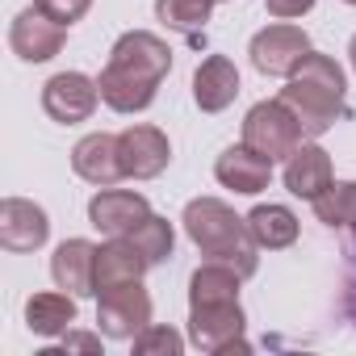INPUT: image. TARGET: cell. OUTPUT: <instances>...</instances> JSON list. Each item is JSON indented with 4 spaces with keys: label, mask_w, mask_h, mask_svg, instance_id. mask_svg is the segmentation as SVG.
<instances>
[{
    "label": "cell",
    "mask_w": 356,
    "mask_h": 356,
    "mask_svg": "<svg viewBox=\"0 0 356 356\" xmlns=\"http://www.w3.org/2000/svg\"><path fill=\"white\" fill-rule=\"evenodd\" d=\"M168 72H172L168 42L159 34H151V30H130V34H122L113 42L109 63L97 76L101 101L113 113H143L155 101V92H159Z\"/></svg>",
    "instance_id": "obj_1"
},
{
    "label": "cell",
    "mask_w": 356,
    "mask_h": 356,
    "mask_svg": "<svg viewBox=\"0 0 356 356\" xmlns=\"http://www.w3.org/2000/svg\"><path fill=\"white\" fill-rule=\"evenodd\" d=\"M348 80H343V67L331 59V55H318L310 51L289 76H285V88H281V101L293 109V118L302 122L306 138H318L327 134L343 113H348Z\"/></svg>",
    "instance_id": "obj_2"
},
{
    "label": "cell",
    "mask_w": 356,
    "mask_h": 356,
    "mask_svg": "<svg viewBox=\"0 0 356 356\" xmlns=\"http://www.w3.org/2000/svg\"><path fill=\"white\" fill-rule=\"evenodd\" d=\"M185 235L193 239V248L206 260H222L231 264L243 281L260 268V243L248 231V218H239L227 202L218 197H193L181 214Z\"/></svg>",
    "instance_id": "obj_3"
},
{
    "label": "cell",
    "mask_w": 356,
    "mask_h": 356,
    "mask_svg": "<svg viewBox=\"0 0 356 356\" xmlns=\"http://www.w3.org/2000/svg\"><path fill=\"white\" fill-rule=\"evenodd\" d=\"M243 143L252 151H260L264 159L277 163V159H289L306 143V130L293 118V109L277 97V101H260V105L248 109V118H243Z\"/></svg>",
    "instance_id": "obj_4"
},
{
    "label": "cell",
    "mask_w": 356,
    "mask_h": 356,
    "mask_svg": "<svg viewBox=\"0 0 356 356\" xmlns=\"http://www.w3.org/2000/svg\"><path fill=\"white\" fill-rule=\"evenodd\" d=\"M97 327L105 339H134L138 331L151 327V293L143 281L109 285L97 293Z\"/></svg>",
    "instance_id": "obj_5"
},
{
    "label": "cell",
    "mask_w": 356,
    "mask_h": 356,
    "mask_svg": "<svg viewBox=\"0 0 356 356\" xmlns=\"http://www.w3.org/2000/svg\"><path fill=\"white\" fill-rule=\"evenodd\" d=\"M243 327H248V318H243L239 298L189 306V343L202 352H248Z\"/></svg>",
    "instance_id": "obj_6"
},
{
    "label": "cell",
    "mask_w": 356,
    "mask_h": 356,
    "mask_svg": "<svg viewBox=\"0 0 356 356\" xmlns=\"http://www.w3.org/2000/svg\"><path fill=\"white\" fill-rule=\"evenodd\" d=\"M252 67L264 72V76H289L306 55H310V34L302 26H289V22H277V26H264L252 47Z\"/></svg>",
    "instance_id": "obj_7"
},
{
    "label": "cell",
    "mask_w": 356,
    "mask_h": 356,
    "mask_svg": "<svg viewBox=\"0 0 356 356\" xmlns=\"http://www.w3.org/2000/svg\"><path fill=\"white\" fill-rule=\"evenodd\" d=\"M97 101H101V84L84 72H59L42 84V109L51 122H63V126L88 122L97 113Z\"/></svg>",
    "instance_id": "obj_8"
},
{
    "label": "cell",
    "mask_w": 356,
    "mask_h": 356,
    "mask_svg": "<svg viewBox=\"0 0 356 356\" xmlns=\"http://www.w3.org/2000/svg\"><path fill=\"white\" fill-rule=\"evenodd\" d=\"M63 42H67V26L47 17L38 5L22 9L13 17V26H9V47H13V55L22 63H47V59H55L63 51Z\"/></svg>",
    "instance_id": "obj_9"
},
{
    "label": "cell",
    "mask_w": 356,
    "mask_h": 356,
    "mask_svg": "<svg viewBox=\"0 0 356 356\" xmlns=\"http://www.w3.org/2000/svg\"><path fill=\"white\" fill-rule=\"evenodd\" d=\"M118 159H122V172L130 176V181H151V176H159L172 159V143L159 126H126L118 134Z\"/></svg>",
    "instance_id": "obj_10"
},
{
    "label": "cell",
    "mask_w": 356,
    "mask_h": 356,
    "mask_svg": "<svg viewBox=\"0 0 356 356\" xmlns=\"http://www.w3.org/2000/svg\"><path fill=\"white\" fill-rule=\"evenodd\" d=\"M47 239H51V218L42 206L26 197L0 202V248L5 252H38Z\"/></svg>",
    "instance_id": "obj_11"
},
{
    "label": "cell",
    "mask_w": 356,
    "mask_h": 356,
    "mask_svg": "<svg viewBox=\"0 0 356 356\" xmlns=\"http://www.w3.org/2000/svg\"><path fill=\"white\" fill-rule=\"evenodd\" d=\"M151 214L147 197L134 193V189H101L92 202H88V222L101 231V235H130L143 218Z\"/></svg>",
    "instance_id": "obj_12"
},
{
    "label": "cell",
    "mask_w": 356,
    "mask_h": 356,
    "mask_svg": "<svg viewBox=\"0 0 356 356\" xmlns=\"http://www.w3.org/2000/svg\"><path fill=\"white\" fill-rule=\"evenodd\" d=\"M51 277L59 289H67L76 298H97V243L63 239L51 256Z\"/></svg>",
    "instance_id": "obj_13"
},
{
    "label": "cell",
    "mask_w": 356,
    "mask_h": 356,
    "mask_svg": "<svg viewBox=\"0 0 356 356\" xmlns=\"http://www.w3.org/2000/svg\"><path fill=\"white\" fill-rule=\"evenodd\" d=\"M72 168H76L80 181H88V185H97V189L118 185L122 176H126V172H122V159H118V134H105V130L84 134V138L72 147Z\"/></svg>",
    "instance_id": "obj_14"
},
{
    "label": "cell",
    "mask_w": 356,
    "mask_h": 356,
    "mask_svg": "<svg viewBox=\"0 0 356 356\" xmlns=\"http://www.w3.org/2000/svg\"><path fill=\"white\" fill-rule=\"evenodd\" d=\"M214 176H218V185L222 189H235L243 197H256L260 189H268L273 181V159H264L260 151H252L248 143L239 147H227L214 163Z\"/></svg>",
    "instance_id": "obj_15"
},
{
    "label": "cell",
    "mask_w": 356,
    "mask_h": 356,
    "mask_svg": "<svg viewBox=\"0 0 356 356\" xmlns=\"http://www.w3.org/2000/svg\"><path fill=\"white\" fill-rule=\"evenodd\" d=\"M335 185V172H331V155L318 143H302L289 159H285V189L302 202L323 197Z\"/></svg>",
    "instance_id": "obj_16"
},
{
    "label": "cell",
    "mask_w": 356,
    "mask_h": 356,
    "mask_svg": "<svg viewBox=\"0 0 356 356\" xmlns=\"http://www.w3.org/2000/svg\"><path fill=\"white\" fill-rule=\"evenodd\" d=\"M239 97V72L227 55H210L197 72H193V101L202 113H222L231 101Z\"/></svg>",
    "instance_id": "obj_17"
},
{
    "label": "cell",
    "mask_w": 356,
    "mask_h": 356,
    "mask_svg": "<svg viewBox=\"0 0 356 356\" xmlns=\"http://www.w3.org/2000/svg\"><path fill=\"white\" fill-rule=\"evenodd\" d=\"M151 268V260L134 248L130 235H113L109 243L97 248V293L109 285H126V281H143V273Z\"/></svg>",
    "instance_id": "obj_18"
},
{
    "label": "cell",
    "mask_w": 356,
    "mask_h": 356,
    "mask_svg": "<svg viewBox=\"0 0 356 356\" xmlns=\"http://www.w3.org/2000/svg\"><path fill=\"white\" fill-rule=\"evenodd\" d=\"M76 323V293H34L26 302V327L42 339H55L63 331H72Z\"/></svg>",
    "instance_id": "obj_19"
},
{
    "label": "cell",
    "mask_w": 356,
    "mask_h": 356,
    "mask_svg": "<svg viewBox=\"0 0 356 356\" xmlns=\"http://www.w3.org/2000/svg\"><path fill=\"white\" fill-rule=\"evenodd\" d=\"M248 231H252V239H256L260 248L281 252V248H289V243L298 239V214H293L289 206L268 202V206H256V210L248 214Z\"/></svg>",
    "instance_id": "obj_20"
},
{
    "label": "cell",
    "mask_w": 356,
    "mask_h": 356,
    "mask_svg": "<svg viewBox=\"0 0 356 356\" xmlns=\"http://www.w3.org/2000/svg\"><path fill=\"white\" fill-rule=\"evenodd\" d=\"M239 285L243 277L222 264V260H206L193 277H189V306H202V302H235L239 298Z\"/></svg>",
    "instance_id": "obj_21"
},
{
    "label": "cell",
    "mask_w": 356,
    "mask_h": 356,
    "mask_svg": "<svg viewBox=\"0 0 356 356\" xmlns=\"http://www.w3.org/2000/svg\"><path fill=\"white\" fill-rule=\"evenodd\" d=\"M310 206H314L318 222H327V227H348V231L356 235V181H335V185H331L323 197H314Z\"/></svg>",
    "instance_id": "obj_22"
},
{
    "label": "cell",
    "mask_w": 356,
    "mask_h": 356,
    "mask_svg": "<svg viewBox=\"0 0 356 356\" xmlns=\"http://www.w3.org/2000/svg\"><path fill=\"white\" fill-rule=\"evenodd\" d=\"M214 0H155V17L168 30H181V34H197L210 22Z\"/></svg>",
    "instance_id": "obj_23"
},
{
    "label": "cell",
    "mask_w": 356,
    "mask_h": 356,
    "mask_svg": "<svg viewBox=\"0 0 356 356\" xmlns=\"http://www.w3.org/2000/svg\"><path fill=\"white\" fill-rule=\"evenodd\" d=\"M130 239H134V248H138L151 264H163V260L172 256V248H176L172 222H168V218H159V214H147V218L130 231Z\"/></svg>",
    "instance_id": "obj_24"
},
{
    "label": "cell",
    "mask_w": 356,
    "mask_h": 356,
    "mask_svg": "<svg viewBox=\"0 0 356 356\" xmlns=\"http://www.w3.org/2000/svg\"><path fill=\"white\" fill-rule=\"evenodd\" d=\"M130 343H134L138 356H181L185 352V339L176 335L172 327H159V323H151L147 331H138Z\"/></svg>",
    "instance_id": "obj_25"
},
{
    "label": "cell",
    "mask_w": 356,
    "mask_h": 356,
    "mask_svg": "<svg viewBox=\"0 0 356 356\" xmlns=\"http://www.w3.org/2000/svg\"><path fill=\"white\" fill-rule=\"evenodd\" d=\"M34 5H38L47 17H55L59 26H67V30H72V26L92 9V0H34Z\"/></svg>",
    "instance_id": "obj_26"
},
{
    "label": "cell",
    "mask_w": 356,
    "mask_h": 356,
    "mask_svg": "<svg viewBox=\"0 0 356 356\" xmlns=\"http://www.w3.org/2000/svg\"><path fill=\"white\" fill-rule=\"evenodd\" d=\"M264 9H268L277 22H293V17H302V13L314 9V0H264Z\"/></svg>",
    "instance_id": "obj_27"
},
{
    "label": "cell",
    "mask_w": 356,
    "mask_h": 356,
    "mask_svg": "<svg viewBox=\"0 0 356 356\" xmlns=\"http://www.w3.org/2000/svg\"><path fill=\"white\" fill-rule=\"evenodd\" d=\"M343 310L356 323V243L348 248V277H343Z\"/></svg>",
    "instance_id": "obj_28"
},
{
    "label": "cell",
    "mask_w": 356,
    "mask_h": 356,
    "mask_svg": "<svg viewBox=\"0 0 356 356\" xmlns=\"http://www.w3.org/2000/svg\"><path fill=\"white\" fill-rule=\"evenodd\" d=\"M63 352H101V335H88V331H63Z\"/></svg>",
    "instance_id": "obj_29"
},
{
    "label": "cell",
    "mask_w": 356,
    "mask_h": 356,
    "mask_svg": "<svg viewBox=\"0 0 356 356\" xmlns=\"http://www.w3.org/2000/svg\"><path fill=\"white\" fill-rule=\"evenodd\" d=\"M348 59H352V72H356V34H352V42H348Z\"/></svg>",
    "instance_id": "obj_30"
},
{
    "label": "cell",
    "mask_w": 356,
    "mask_h": 356,
    "mask_svg": "<svg viewBox=\"0 0 356 356\" xmlns=\"http://www.w3.org/2000/svg\"><path fill=\"white\" fill-rule=\"evenodd\" d=\"M343 5H356V0H343Z\"/></svg>",
    "instance_id": "obj_31"
},
{
    "label": "cell",
    "mask_w": 356,
    "mask_h": 356,
    "mask_svg": "<svg viewBox=\"0 0 356 356\" xmlns=\"http://www.w3.org/2000/svg\"><path fill=\"white\" fill-rule=\"evenodd\" d=\"M214 5H218V0H214Z\"/></svg>",
    "instance_id": "obj_32"
}]
</instances>
